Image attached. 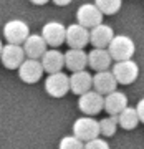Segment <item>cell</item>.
<instances>
[{
  "instance_id": "cell-6",
  "label": "cell",
  "mask_w": 144,
  "mask_h": 149,
  "mask_svg": "<svg viewBox=\"0 0 144 149\" xmlns=\"http://www.w3.org/2000/svg\"><path fill=\"white\" fill-rule=\"evenodd\" d=\"M76 23L91 30L93 27L103 23V13L98 10L95 3H83L76 10Z\"/></svg>"
},
{
  "instance_id": "cell-16",
  "label": "cell",
  "mask_w": 144,
  "mask_h": 149,
  "mask_svg": "<svg viewBox=\"0 0 144 149\" xmlns=\"http://www.w3.org/2000/svg\"><path fill=\"white\" fill-rule=\"evenodd\" d=\"M90 90H93V74L88 73L86 70L71 73V76H70V91L81 96L88 93Z\"/></svg>"
},
{
  "instance_id": "cell-7",
  "label": "cell",
  "mask_w": 144,
  "mask_h": 149,
  "mask_svg": "<svg viewBox=\"0 0 144 149\" xmlns=\"http://www.w3.org/2000/svg\"><path fill=\"white\" fill-rule=\"evenodd\" d=\"M103 104H104V96L96 93L95 90H90L88 93L81 95L78 100V108L85 116H96L98 113L103 111Z\"/></svg>"
},
{
  "instance_id": "cell-12",
  "label": "cell",
  "mask_w": 144,
  "mask_h": 149,
  "mask_svg": "<svg viewBox=\"0 0 144 149\" xmlns=\"http://www.w3.org/2000/svg\"><path fill=\"white\" fill-rule=\"evenodd\" d=\"M116 80L113 76L111 70H104V71H96L93 74V90L96 93H99L101 96H106L113 91H116Z\"/></svg>"
},
{
  "instance_id": "cell-17",
  "label": "cell",
  "mask_w": 144,
  "mask_h": 149,
  "mask_svg": "<svg viewBox=\"0 0 144 149\" xmlns=\"http://www.w3.org/2000/svg\"><path fill=\"white\" fill-rule=\"evenodd\" d=\"M65 56V66L75 73V71H83L88 66V53L85 50L80 48H70L66 50V53H63Z\"/></svg>"
},
{
  "instance_id": "cell-24",
  "label": "cell",
  "mask_w": 144,
  "mask_h": 149,
  "mask_svg": "<svg viewBox=\"0 0 144 149\" xmlns=\"http://www.w3.org/2000/svg\"><path fill=\"white\" fill-rule=\"evenodd\" d=\"M83 149H111V148H109V143L106 139L96 138V139H91V141H86Z\"/></svg>"
},
{
  "instance_id": "cell-2",
  "label": "cell",
  "mask_w": 144,
  "mask_h": 149,
  "mask_svg": "<svg viewBox=\"0 0 144 149\" xmlns=\"http://www.w3.org/2000/svg\"><path fill=\"white\" fill-rule=\"evenodd\" d=\"M111 73L114 76L118 85H131L138 80L139 66L133 60H124V61H114L111 68Z\"/></svg>"
},
{
  "instance_id": "cell-21",
  "label": "cell",
  "mask_w": 144,
  "mask_h": 149,
  "mask_svg": "<svg viewBox=\"0 0 144 149\" xmlns=\"http://www.w3.org/2000/svg\"><path fill=\"white\" fill-rule=\"evenodd\" d=\"M95 5L103 15H114L121 10L123 0H95Z\"/></svg>"
},
{
  "instance_id": "cell-15",
  "label": "cell",
  "mask_w": 144,
  "mask_h": 149,
  "mask_svg": "<svg viewBox=\"0 0 144 149\" xmlns=\"http://www.w3.org/2000/svg\"><path fill=\"white\" fill-rule=\"evenodd\" d=\"M113 37L114 30L106 23H99L90 30V43L93 45V48H108Z\"/></svg>"
},
{
  "instance_id": "cell-26",
  "label": "cell",
  "mask_w": 144,
  "mask_h": 149,
  "mask_svg": "<svg viewBox=\"0 0 144 149\" xmlns=\"http://www.w3.org/2000/svg\"><path fill=\"white\" fill-rule=\"evenodd\" d=\"M73 0H53V3L55 5H58V7H65V5H70Z\"/></svg>"
},
{
  "instance_id": "cell-14",
  "label": "cell",
  "mask_w": 144,
  "mask_h": 149,
  "mask_svg": "<svg viewBox=\"0 0 144 149\" xmlns=\"http://www.w3.org/2000/svg\"><path fill=\"white\" fill-rule=\"evenodd\" d=\"M22 48H23V53H25L27 58L40 60L43 56V53L48 50V45L45 43L42 35H28L27 40L22 43Z\"/></svg>"
},
{
  "instance_id": "cell-28",
  "label": "cell",
  "mask_w": 144,
  "mask_h": 149,
  "mask_svg": "<svg viewBox=\"0 0 144 149\" xmlns=\"http://www.w3.org/2000/svg\"><path fill=\"white\" fill-rule=\"evenodd\" d=\"M2 48H3V43H2V40H0V53H2Z\"/></svg>"
},
{
  "instance_id": "cell-22",
  "label": "cell",
  "mask_w": 144,
  "mask_h": 149,
  "mask_svg": "<svg viewBox=\"0 0 144 149\" xmlns=\"http://www.w3.org/2000/svg\"><path fill=\"white\" fill-rule=\"evenodd\" d=\"M98 123H99V134H103L104 138L114 136L116 129L119 128V126H118V118L116 116H106Z\"/></svg>"
},
{
  "instance_id": "cell-18",
  "label": "cell",
  "mask_w": 144,
  "mask_h": 149,
  "mask_svg": "<svg viewBox=\"0 0 144 149\" xmlns=\"http://www.w3.org/2000/svg\"><path fill=\"white\" fill-rule=\"evenodd\" d=\"M126 106H128V96L124 95L123 91L116 90L104 96L103 109L108 113V116H118Z\"/></svg>"
},
{
  "instance_id": "cell-23",
  "label": "cell",
  "mask_w": 144,
  "mask_h": 149,
  "mask_svg": "<svg viewBox=\"0 0 144 149\" xmlns=\"http://www.w3.org/2000/svg\"><path fill=\"white\" fill-rule=\"evenodd\" d=\"M83 148H85V143L80 141L78 138H75L73 134L61 138V141L58 144V149H83Z\"/></svg>"
},
{
  "instance_id": "cell-8",
  "label": "cell",
  "mask_w": 144,
  "mask_h": 149,
  "mask_svg": "<svg viewBox=\"0 0 144 149\" xmlns=\"http://www.w3.org/2000/svg\"><path fill=\"white\" fill-rule=\"evenodd\" d=\"M65 33H66V27L60 22H48L42 28V38L45 40L48 47H60L65 43Z\"/></svg>"
},
{
  "instance_id": "cell-20",
  "label": "cell",
  "mask_w": 144,
  "mask_h": 149,
  "mask_svg": "<svg viewBox=\"0 0 144 149\" xmlns=\"http://www.w3.org/2000/svg\"><path fill=\"white\" fill-rule=\"evenodd\" d=\"M116 118H118V126L126 129V131H133V129L138 128V124H139L138 113H136V109L131 108V106H126Z\"/></svg>"
},
{
  "instance_id": "cell-3",
  "label": "cell",
  "mask_w": 144,
  "mask_h": 149,
  "mask_svg": "<svg viewBox=\"0 0 144 149\" xmlns=\"http://www.w3.org/2000/svg\"><path fill=\"white\" fill-rule=\"evenodd\" d=\"M73 136L86 143L99 138V123L93 116H81L73 123Z\"/></svg>"
},
{
  "instance_id": "cell-10",
  "label": "cell",
  "mask_w": 144,
  "mask_h": 149,
  "mask_svg": "<svg viewBox=\"0 0 144 149\" xmlns=\"http://www.w3.org/2000/svg\"><path fill=\"white\" fill-rule=\"evenodd\" d=\"M25 58H27V56H25V53H23L22 45H12V43H7V45H3L2 53H0L2 63H3V66L8 68V70H18V66L23 63V60Z\"/></svg>"
},
{
  "instance_id": "cell-25",
  "label": "cell",
  "mask_w": 144,
  "mask_h": 149,
  "mask_svg": "<svg viewBox=\"0 0 144 149\" xmlns=\"http://www.w3.org/2000/svg\"><path fill=\"white\" fill-rule=\"evenodd\" d=\"M134 109H136V113H138L139 123H144V98H143V100H139Z\"/></svg>"
},
{
  "instance_id": "cell-27",
  "label": "cell",
  "mask_w": 144,
  "mask_h": 149,
  "mask_svg": "<svg viewBox=\"0 0 144 149\" xmlns=\"http://www.w3.org/2000/svg\"><path fill=\"white\" fill-rule=\"evenodd\" d=\"M32 3H35V5H45V3H48L50 0H30Z\"/></svg>"
},
{
  "instance_id": "cell-11",
  "label": "cell",
  "mask_w": 144,
  "mask_h": 149,
  "mask_svg": "<svg viewBox=\"0 0 144 149\" xmlns=\"http://www.w3.org/2000/svg\"><path fill=\"white\" fill-rule=\"evenodd\" d=\"M18 76L23 83H28V85H33V83L40 81L43 76V68L40 60L25 58L23 63L18 66Z\"/></svg>"
},
{
  "instance_id": "cell-13",
  "label": "cell",
  "mask_w": 144,
  "mask_h": 149,
  "mask_svg": "<svg viewBox=\"0 0 144 149\" xmlns=\"http://www.w3.org/2000/svg\"><path fill=\"white\" fill-rule=\"evenodd\" d=\"M40 63H42L43 71H47L48 74L58 73L65 66V56L58 48H50L43 53V56L40 58Z\"/></svg>"
},
{
  "instance_id": "cell-19",
  "label": "cell",
  "mask_w": 144,
  "mask_h": 149,
  "mask_svg": "<svg viewBox=\"0 0 144 149\" xmlns=\"http://www.w3.org/2000/svg\"><path fill=\"white\" fill-rule=\"evenodd\" d=\"M111 63H113V60H111V56H109L106 48H93L90 53H88V65L95 71L109 70Z\"/></svg>"
},
{
  "instance_id": "cell-1",
  "label": "cell",
  "mask_w": 144,
  "mask_h": 149,
  "mask_svg": "<svg viewBox=\"0 0 144 149\" xmlns=\"http://www.w3.org/2000/svg\"><path fill=\"white\" fill-rule=\"evenodd\" d=\"M106 50L111 56V60L124 61V60H133L136 45H134L133 38H129L128 35H114Z\"/></svg>"
},
{
  "instance_id": "cell-9",
  "label": "cell",
  "mask_w": 144,
  "mask_h": 149,
  "mask_svg": "<svg viewBox=\"0 0 144 149\" xmlns=\"http://www.w3.org/2000/svg\"><path fill=\"white\" fill-rule=\"evenodd\" d=\"M65 42L68 43L70 48L85 50V47L90 43V30L85 27H81V25H78V23H71V25L66 27Z\"/></svg>"
},
{
  "instance_id": "cell-4",
  "label": "cell",
  "mask_w": 144,
  "mask_h": 149,
  "mask_svg": "<svg viewBox=\"0 0 144 149\" xmlns=\"http://www.w3.org/2000/svg\"><path fill=\"white\" fill-rule=\"evenodd\" d=\"M28 35H30V27L23 20L15 18V20H8L3 25V37L12 45H22Z\"/></svg>"
},
{
  "instance_id": "cell-5",
  "label": "cell",
  "mask_w": 144,
  "mask_h": 149,
  "mask_svg": "<svg viewBox=\"0 0 144 149\" xmlns=\"http://www.w3.org/2000/svg\"><path fill=\"white\" fill-rule=\"evenodd\" d=\"M45 91L53 98H63L70 91V76L66 73H51L45 80Z\"/></svg>"
}]
</instances>
